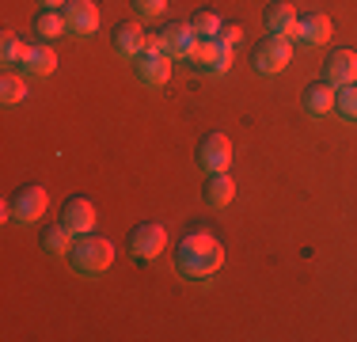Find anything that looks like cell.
<instances>
[{
  "mask_svg": "<svg viewBox=\"0 0 357 342\" xmlns=\"http://www.w3.org/2000/svg\"><path fill=\"white\" fill-rule=\"evenodd\" d=\"M232 164V141L225 133H206L198 141V168L202 171H228Z\"/></svg>",
  "mask_w": 357,
  "mask_h": 342,
  "instance_id": "6",
  "label": "cell"
},
{
  "mask_svg": "<svg viewBox=\"0 0 357 342\" xmlns=\"http://www.w3.org/2000/svg\"><path fill=\"white\" fill-rule=\"evenodd\" d=\"M301 103L308 114H331L335 110V84L327 80H312L308 88L301 91Z\"/></svg>",
  "mask_w": 357,
  "mask_h": 342,
  "instance_id": "15",
  "label": "cell"
},
{
  "mask_svg": "<svg viewBox=\"0 0 357 342\" xmlns=\"http://www.w3.org/2000/svg\"><path fill=\"white\" fill-rule=\"evenodd\" d=\"M57 68V54L42 42V46H31L27 50V57H23V73H31V76H50Z\"/></svg>",
  "mask_w": 357,
  "mask_h": 342,
  "instance_id": "18",
  "label": "cell"
},
{
  "mask_svg": "<svg viewBox=\"0 0 357 342\" xmlns=\"http://www.w3.org/2000/svg\"><path fill=\"white\" fill-rule=\"evenodd\" d=\"M220 262H225V247H220V239L209 236V232H186L175 247V267L190 281L213 278L220 270Z\"/></svg>",
  "mask_w": 357,
  "mask_h": 342,
  "instance_id": "1",
  "label": "cell"
},
{
  "mask_svg": "<svg viewBox=\"0 0 357 342\" xmlns=\"http://www.w3.org/2000/svg\"><path fill=\"white\" fill-rule=\"evenodd\" d=\"M110 262H114V244H110L107 236H96V232H84L73 239L69 247V267L76 274H88V278H96V274L110 270Z\"/></svg>",
  "mask_w": 357,
  "mask_h": 342,
  "instance_id": "2",
  "label": "cell"
},
{
  "mask_svg": "<svg viewBox=\"0 0 357 342\" xmlns=\"http://www.w3.org/2000/svg\"><path fill=\"white\" fill-rule=\"evenodd\" d=\"M144 46V27L137 20H126V23H114V50L122 57H137Z\"/></svg>",
  "mask_w": 357,
  "mask_h": 342,
  "instance_id": "16",
  "label": "cell"
},
{
  "mask_svg": "<svg viewBox=\"0 0 357 342\" xmlns=\"http://www.w3.org/2000/svg\"><path fill=\"white\" fill-rule=\"evenodd\" d=\"M42 251H50V255H61V251H69L73 247V232L69 228L61 225V221H57V225H50V228H42Z\"/></svg>",
  "mask_w": 357,
  "mask_h": 342,
  "instance_id": "19",
  "label": "cell"
},
{
  "mask_svg": "<svg viewBox=\"0 0 357 342\" xmlns=\"http://www.w3.org/2000/svg\"><path fill=\"white\" fill-rule=\"evenodd\" d=\"M240 34H243L240 23H225V27L217 31V42H220V46H228V50H232L236 42H240Z\"/></svg>",
  "mask_w": 357,
  "mask_h": 342,
  "instance_id": "25",
  "label": "cell"
},
{
  "mask_svg": "<svg viewBox=\"0 0 357 342\" xmlns=\"http://www.w3.org/2000/svg\"><path fill=\"white\" fill-rule=\"evenodd\" d=\"M335 34V23H331L327 12H308L296 20V38L304 42V46H323V42Z\"/></svg>",
  "mask_w": 357,
  "mask_h": 342,
  "instance_id": "11",
  "label": "cell"
},
{
  "mask_svg": "<svg viewBox=\"0 0 357 342\" xmlns=\"http://www.w3.org/2000/svg\"><path fill=\"white\" fill-rule=\"evenodd\" d=\"M61 15H65V31L69 34L88 38V34L99 31V8L91 4V0H65Z\"/></svg>",
  "mask_w": 357,
  "mask_h": 342,
  "instance_id": "7",
  "label": "cell"
},
{
  "mask_svg": "<svg viewBox=\"0 0 357 342\" xmlns=\"http://www.w3.org/2000/svg\"><path fill=\"white\" fill-rule=\"evenodd\" d=\"M42 8H65V0H38Z\"/></svg>",
  "mask_w": 357,
  "mask_h": 342,
  "instance_id": "27",
  "label": "cell"
},
{
  "mask_svg": "<svg viewBox=\"0 0 357 342\" xmlns=\"http://www.w3.org/2000/svg\"><path fill=\"white\" fill-rule=\"evenodd\" d=\"M23 96H27V84H23V76L15 73H4V80H0V99L12 107V103H20Z\"/></svg>",
  "mask_w": 357,
  "mask_h": 342,
  "instance_id": "23",
  "label": "cell"
},
{
  "mask_svg": "<svg viewBox=\"0 0 357 342\" xmlns=\"http://www.w3.org/2000/svg\"><path fill=\"white\" fill-rule=\"evenodd\" d=\"M133 68H137V80L160 88V84H167V76H172V57H167L164 50H156V54L141 50V54L133 57Z\"/></svg>",
  "mask_w": 357,
  "mask_h": 342,
  "instance_id": "9",
  "label": "cell"
},
{
  "mask_svg": "<svg viewBox=\"0 0 357 342\" xmlns=\"http://www.w3.org/2000/svg\"><path fill=\"white\" fill-rule=\"evenodd\" d=\"M289 61H293V46H289V38H282V34H262L251 50V65H255V73H262V76L282 73Z\"/></svg>",
  "mask_w": 357,
  "mask_h": 342,
  "instance_id": "3",
  "label": "cell"
},
{
  "mask_svg": "<svg viewBox=\"0 0 357 342\" xmlns=\"http://www.w3.org/2000/svg\"><path fill=\"white\" fill-rule=\"evenodd\" d=\"M190 31H194V38H217L220 20L209 12V8H198V12L190 15Z\"/></svg>",
  "mask_w": 357,
  "mask_h": 342,
  "instance_id": "22",
  "label": "cell"
},
{
  "mask_svg": "<svg viewBox=\"0 0 357 342\" xmlns=\"http://www.w3.org/2000/svg\"><path fill=\"white\" fill-rule=\"evenodd\" d=\"M236 194V183L228 171H206V183H202V198L206 205H213V209H225L228 202H232Z\"/></svg>",
  "mask_w": 357,
  "mask_h": 342,
  "instance_id": "14",
  "label": "cell"
},
{
  "mask_svg": "<svg viewBox=\"0 0 357 342\" xmlns=\"http://www.w3.org/2000/svg\"><path fill=\"white\" fill-rule=\"evenodd\" d=\"M31 31H35L42 42H50V38H57V34L65 31V15L57 12V8H38L35 20H31Z\"/></svg>",
  "mask_w": 357,
  "mask_h": 342,
  "instance_id": "17",
  "label": "cell"
},
{
  "mask_svg": "<svg viewBox=\"0 0 357 342\" xmlns=\"http://www.w3.org/2000/svg\"><path fill=\"white\" fill-rule=\"evenodd\" d=\"M323 80L342 88V84L357 80V54L354 50H331L327 61H323Z\"/></svg>",
  "mask_w": 357,
  "mask_h": 342,
  "instance_id": "10",
  "label": "cell"
},
{
  "mask_svg": "<svg viewBox=\"0 0 357 342\" xmlns=\"http://www.w3.org/2000/svg\"><path fill=\"white\" fill-rule=\"evenodd\" d=\"M46 186L38 183H23L20 191H12V198H8V217L20 221V225H31V221H38L42 213H46Z\"/></svg>",
  "mask_w": 357,
  "mask_h": 342,
  "instance_id": "4",
  "label": "cell"
},
{
  "mask_svg": "<svg viewBox=\"0 0 357 342\" xmlns=\"http://www.w3.org/2000/svg\"><path fill=\"white\" fill-rule=\"evenodd\" d=\"M141 50H149V54L164 50V46H160V31H144V46H141Z\"/></svg>",
  "mask_w": 357,
  "mask_h": 342,
  "instance_id": "26",
  "label": "cell"
},
{
  "mask_svg": "<svg viewBox=\"0 0 357 342\" xmlns=\"http://www.w3.org/2000/svg\"><path fill=\"white\" fill-rule=\"evenodd\" d=\"M61 225L69 228L73 236L91 232V228H96V205H91V198H84V194L65 198V205H61Z\"/></svg>",
  "mask_w": 357,
  "mask_h": 342,
  "instance_id": "8",
  "label": "cell"
},
{
  "mask_svg": "<svg viewBox=\"0 0 357 342\" xmlns=\"http://www.w3.org/2000/svg\"><path fill=\"white\" fill-rule=\"evenodd\" d=\"M160 46H164V54L172 57V61H186V54H190V46H194L190 23H167V27L160 31Z\"/></svg>",
  "mask_w": 357,
  "mask_h": 342,
  "instance_id": "12",
  "label": "cell"
},
{
  "mask_svg": "<svg viewBox=\"0 0 357 342\" xmlns=\"http://www.w3.org/2000/svg\"><path fill=\"white\" fill-rule=\"evenodd\" d=\"M27 42L20 38L15 31H4V38H0V61L4 65H23V57H27Z\"/></svg>",
  "mask_w": 357,
  "mask_h": 342,
  "instance_id": "20",
  "label": "cell"
},
{
  "mask_svg": "<svg viewBox=\"0 0 357 342\" xmlns=\"http://www.w3.org/2000/svg\"><path fill=\"white\" fill-rule=\"evenodd\" d=\"M164 4H167V0H130V8L137 15H144V20H149V15H160V12H164Z\"/></svg>",
  "mask_w": 357,
  "mask_h": 342,
  "instance_id": "24",
  "label": "cell"
},
{
  "mask_svg": "<svg viewBox=\"0 0 357 342\" xmlns=\"http://www.w3.org/2000/svg\"><path fill=\"white\" fill-rule=\"evenodd\" d=\"M126 244H130L133 259H156L167 244V232H164L160 221H137V225L130 228V239H126Z\"/></svg>",
  "mask_w": 357,
  "mask_h": 342,
  "instance_id": "5",
  "label": "cell"
},
{
  "mask_svg": "<svg viewBox=\"0 0 357 342\" xmlns=\"http://www.w3.org/2000/svg\"><path fill=\"white\" fill-rule=\"evenodd\" d=\"M335 110L346 118V122H357V80L335 88Z\"/></svg>",
  "mask_w": 357,
  "mask_h": 342,
  "instance_id": "21",
  "label": "cell"
},
{
  "mask_svg": "<svg viewBox=\"0 0 357 342\" xmlns=\"http://www.w3.org/2000/svg\"><path fill=\"white\" fill-rule=\"evenodd\" d=\"M296 8L285 4V0H274V4H266V12H262V23H266L270 34H282V38H293L296 34Z\"/></svg>",
  "mask_w": 357,
  "mask_h": 342,
  "instance_id": "13",
  "label": "cell"
}]
</instances>
